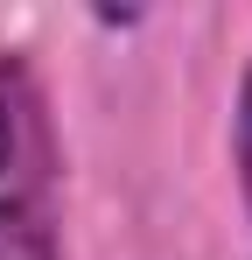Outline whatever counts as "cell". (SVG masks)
<instances>
[{
  "label": "cell",
  "mask_w": 252,
  "mask_h": 260,
  "mask_svg": "<svg viewBox=\"0 0 252 260\" xmlns=\"http://www.w3.org/2000/svg\"><path fill=\"white\" fill-rule=\"evenodd\" d=\"M231 169H238V190H245V211H252V63L238 78V106H231Z\"/></svg>",
  "instance_id": "obj_2"
},
{
  "label": "cell",
  "mask_w": 252,
  "mask_h": 260,
  "mask_svg": "<svg viewBox=\"0 0 252 260\" xmlns=\"http://www.w3.org/2000/svg\"><path fill=\"white\" fill-rule=\"evenodd\" d=\"M0 260H63V141L21 49H0Z\"/></svg>",
  "instance_id": "obj_1"
}]
</instances>
